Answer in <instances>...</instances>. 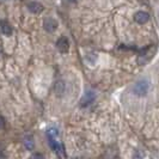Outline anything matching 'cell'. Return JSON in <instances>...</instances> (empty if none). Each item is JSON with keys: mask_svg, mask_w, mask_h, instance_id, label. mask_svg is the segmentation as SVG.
Segmentation results:
<instances>
[{"mask_svg": "<svg viewBox=\"0 0 159 159\" xmlns=\"http://www.w3.org/2000/svg\"><path fill=\"white\" fill-rule=\"evenodd\" d=\"M5 127V119L2 116H0V129Z\"/></svg>", "mask_w": 159, "mask_h": 159, "instance_id": "cell-13", "label": "cell"}, {"mask_svg": "<svg viewBox=\"0 0 159 159\" xmlns=\"http://www.w3.org/2000/svg\"><path fill=\"white\" fill-rule=\"evenodd\" d=\"M0 30H1V32L4 35H6V36H10L12 34V28H11L10 23H7L6 20H1L0 22Z\"/></svg>", "mask_w": 159, "mask_h": 159, "instance_id": "cell-9", "label": "cell"}, {"mask_svg": "<svg viewBox=\"0 0 159 159\" xmlns=\"http://www.w3.org/2000/svg\"><path fill=\"white\" fill-rule=\"evenodd\" d=\"M65 2H74V0H65Z\"/></svg>", "mask_w": 159, "mask_h": 159, "instance_id": "cell-14", "label": "cell"}, {"mask_svg": "<svg viewBox=\"0 0 159 159\" xmlns=\"http://www.w3.org/2000/svg\"><path fill=\"white\" fill-rule=\"evenodd\" d=\"M43 28H44V30L48 32L55 31L56 28H57V22H56V19H54V18H46L44 22H43Z\"/></svg>", "mask_w": 159, "mask_h": 159, "instance_id": "cell-6", "label": "cell"}, {"mask_svg": "<svg viewBox=\"0 0 159 159\" xmlns=\"http://www.w3.org/2000/svg\"><path fill=\"white\" fill-rule=\"evenodd\" d=\"M96 98V95L95 92H92V91H88L85 95L83 96V98L80 99V107H88L90 104L93 103V101H95Z\"/></svg>", "mask_w": 159, "mask_h": 159, "instance_id": "cell-4", "label": "cell"}, {"mask_svg": "<svg viewBox=\"0 0 159 159\" xmlns=\"http://www.w3.org/2000/svg\"><path fill=\"white\" fill-rule=\"evenodd\" d=\"M1 56H2V48L0 47V57H1Z\"/></svg>", "mask_w": 159, "mask_h": 159, "instance_id": "cell-15", "label": "cell"}, {"mask_svg": "<svg viewBox=\"0 0 159 159\" xmlns=\"http://www.w3.org/2000/svg\"><path fill=\"white\" fill-rule=\"evenodd\" d=\"M157 52V47L156 46H148V47H145L143 49H140L139 52V57H138V62L139 65H146L147 62H150L153 56Z\"/></svg>", "mask_w": 159, "mask_h": 159, "instance_id": "cell-2", "label": "cell"}, {"mask_svg": "<svg viewBox=\"0 0 159 159\" xmlns=\"http://www.w3.org/2000/svg\"><path fill=\"white\" fill-rule=\"evenodd\" d=\"M28 8L32 13H41L43 11V5L37 2V1H30L28 4Z\"/></svg>", "mask_w": 159, "mask_h": 159, "instance_id": "cell-8", "label": "cell"}, {"mask_svg": "<svg viewBox=\"0 0 159 159\" xmlns=\"http://www.w3.org/2000/svg\"><path fill=\"white\" fill-rule=\"evenodd\" d=\"M30 159H43V156L40 154V153H36V154H32Z\"/></svg>", "mask_w": 159, "mask_h": 159, "instance_id": "cell-12", "label": "cell"}, {"mask_svg": "<svg viewBox=\"0 0 159 159\" xmlns=\"http://www.w3.org/2000/svg\"><path fill=\"white\" fill-rule=\"evenodd\" d=\"M56 47L59 49V52H61V53H67L68 52V49H70V41L67 40V37H60L57 42H56Z\"/></svg>", "mask_w": 159, "mask_h": 159, "instance_id": "cell-5", "label": "cell"}, {"mask_svg": "<svg viewBox=\"0 0 159 159\" xmlns=\"http://www.w3.org/2000/svg\"><path fill=\"white\" fill-rule=\"evenodd\" d=\"M134 19H135L136 23L139 24H145L148 22L150 19V15L147 12H143V11H139L134 15Z\"/></svg>", "mask_w": 159, "mask_h": 159, "instance_id": "cell-7", "label": "cell"}, {"mask_svg": "<svg viewBox=\"0 0 159 159\" xmlns=\"http://www.w3.org/2000/svg\"><path fill=\"white\" fill-rule=\"evenodd\" d=\"M24 145H25V147L28 150H32L34 148V139H32V136H26L24 139Z\"/></svg>", "mask_w": 159, "mask_h": 159, "instance_id": "cell-11", "label": "cell"}, {"mask_svg": "<svg viewBox=\"0 0 159 159\" xmlns=\"http://www.w3.org/2000/svg\"><path fill=\"white\" fill-rule=\"evenodd\" d=\"M65 89H66V85H65L64 81H62V80L57 81V83L55 84V92H56V95L61 96L65 92Z\"/></svg>", "mask_w": 159, "mask_h": 159, "instance_id": "cell-10", "label": "cell"}, {"mask_svg": "<svg viewBox=\"0 0 159 159\" xmlns=\"http://www.w3.org/2000/svg\"><path fill=\"white\" fill-rule=\"evenodd\" d=\"M148 89H150V83L146 79H141L139 81H136L133 86V92L136 96H145L148 92Z\"/></svg>", "mask_w": 159, "mask_h": 159, "instance_id": "cell-3", "label": "cell"}, {"mask_svg": "<svg viewBox=\"0 0 159 159\" xmlns=\"http://www.w3.org/2000/svg\"><path fill=\"white\" fill-rule=\"evenodd\" d=\"M48 140H49V145H50V147L55 151L56 154H59L60 157H65V151H64V147H62V145L59 143L57 140H56V135H57V130L54 129V128H52V129H49L48 130Z\"/></svg>", "mask_w": 159, "mask_h": 159, "instance_id": "cell-1", "label": "cell"}]
</instances>
